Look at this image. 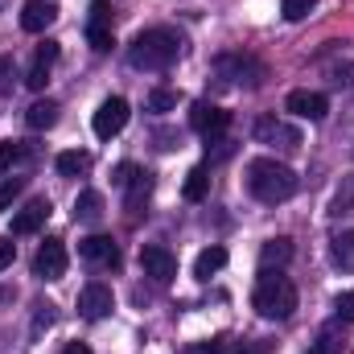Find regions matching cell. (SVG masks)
Listing matches in <instances>:
<instances>
[{
	"label": "cell",
	"mask_w": 354,
	"mask_h": 354,
	"mask_svg": "<svg viewBox=\"0 0 354 354\" xmlns=\"http://www.w3.org/2000/svg\"><path fill=\"white\" fill-rule=\"evenodd\" d=\"M181 33L177 29H165V25H157V29H145V33H136L132 37V46H128V62L136 66V71H169L177 58H181Z\"/></svg>",
	"instance_id": "cell-1"
},
{
	"label": "cell",
	"mask_w": 354,
	"mask_h": 354,
	"mask_svg": "<svg viewBox=\"0 0 354 354\" xmlns=\"http://www.w3.org/2000/svg\"><path fill=\"white\" fill-rule=\"evenodd\" d=\"M297 174L288 169V165H280V161H272V157H260V161H252L248 165V189H252V198L256 202H264V206H276V202H288L292 194H297Z\"/></svg>",
	"instance_id": "cell-2"
},
{
	"label": "cell",
	"mask_w": 354,
	"mask_h": 354,
	"mask_svg": "<svg viewBox=\"0 0 354 354\" xmlns=\"http://www.w3.org/2000/svg\"><path fill=\"white\" fill-rule=\"evenodd\" d=\"M252 305H256L260 317L284 322V317H292V309H297V284H292L288 276H280V272H264V276L256 280Z\"/></svg>",
	"instance_id": "cell-3"
},
{
	"label": "cell",
	"mask_w": 354,
	"mask_h": 354,
	"mask_svg": "<svg viewBox=\"0 0 354 354\" xmlns=\"http://www.w3.org/2000/svg\"><path fill=\"white\" fill-rule=\"evenodd\" d=\"M189 128L202 136V140H214V136H227V128H231V111L227 107H218V103H194L189 107Z\"/></svg>",
	"instance_id": "cell-4"
},
{
	"label": "cell",
	"mask_w": 354,
	"mask_h": 354,
	"mask_svg": "<svg viewBox=\"0 0 354 354\" xmlns=\"http://www.w3.org/2000/svg\"><path fill=\"white\" fill-rule=\"evenodd\" d=\"M128 115H132V111H128V99L111 95V99H103V103H99V111H95L91 128H95V136H99V140H111V136H120V132H124Z\"/></svg>",
	"instance_id": "cell-5"
},
{
	"label": "cell",
	"mask_w": 354,
	"mask_h": 354,
	"mask_svg": "<svg viewBox=\"0 0 354 354\" xmlns=\"http://www.w3.org/2000/svg\"><path fill=\"white\" fill-rule=\"evenodd\" d=\"M140 268H145L149 280L169 284V280L177 276V256L169 252V248H161V243H145V248H140Z\"/></svg>",
	"instance_id": "cell-6"
},
{
	"label": "cell",
	"mask_w": 354,
	"mask_h": 354,
	"mask_svg": "<svg viewBox=\"0 0 354 354\" xmlns=\"http://www.w3.org/2000/svg\"><path fill=\"white\" fill-rule=\"evenodd\" d=\"M33 276H41V280H62V276H66V248H62V239H46V243L37 248V256H33Z\"/></svg>",
	"instance_id": "cell-7"
},
{
	"label": "cell",
	"mask_w": 354,
	"mask_h": 354,
	"mask_svg": "<svg viewBox=\"0 0 354 354\" xmlns=\"http://www.w3.org/2000/svg\"><path fill=\"white\" fill-rule=\"evenodd\" d=\"M284 111H292L297 120H326V111H330V99L322 95V91H288V99H284Z\"/></svg>",
	"instance_id": "cell-8"
},
{
	"label": "cell",
	"mask_w": 354,
	"mask_h": 354,
	"mask_svg": "<svg viewBox=\"0 0 354 354\" xmlns=\"http://www.w3.org/2000/svg\"><path fill=\"white\" fill-rule=\"evenodd\" d=\"M111 309H115V297H111V288H107V284L91 280L87 288L79 292V313H83L87 322H103Z\"/></svg>",
	"instance_id": "cell-9"
},
{
	"label": "cell",
	"mask_w": 354,
	"mask_h": 354,
	"mask_svg": "<svg viewBox=\"0 0 354 354\" xmlns=\"http://www.w3.org/2000/svg\"><path fill=\"white\" fill-rule=\"evenodd\" d=\"M79 256L95 268H120V248L111 235H87L79 239Z\"/></svg>",
	"instance_id": "cell-10"
},
{
	"label": "cell",
	"mask_w": 354,
	"mask_h": 354,
	"mask_svg": "<svg viewBox=\"0 0 354 354\" xmlns=\"http://www.w3.org/2000/svg\"><path fill=\"white\" fill-rule=\"evenodd\" d=\"M256 140H260V145H280V149H297V145H301V132L288 128V124L276 120V115H264V120H256Z\"/></svg>",
	"instance_id": "cell-11"
},
{
	"label": "cell",
	"mask_w": 354,
	"mask_h": 354,
	"mask_svg": "<svg viewBox=\"0 0 354 354\" xmlns=\"http://www.w3.org/2000/svg\"><path fill=\"white\" fill-rule=\"evenodd\" d=\"M46 218H50V198H33L12 214V235H33L46 227Z\"/></svg>",
	"instance_id": "cell-12"
},
{
	"label": "cell",
	"mask_w": 354,
	"mask_h": 354,
	"mask_svg": "<svg viewBox=\"0 0 354 354\" xmlns=\"http://www.w3.org/2000/svg\"><path fill=\"white\" fill-rule=\"evenodd\" d=\"M54 21H58V4L54 0H29L21 8V29L25 33H46Z\"/></svg>",
	"instance_id": "cell-13"
},
{
	"label": "cell",
	"mask_w": 354,
	"mask_h": 354,
	"mask_svg": "<svg viewBox=\"0 0 354 354\" xmlns=\"http://www.w3.org/2000/svg\"><path fill=\"white\" fill-rule=\"evenodd\" d=\"M288 260H292V239L288 235H276V239H268L264 248H260V268L264 272H272V268L280 272Z\"/></svg>",
	"instance_id": "cell-14"
},
{
	"label": "cell",
	"mask_w": 354,
	"mask_h": 354,
	"mask_svg": "<svg viewBox=\"0 0 354 354\" xmlns=\"http://www.w3.org/2000/svg\"><path fill=\"white\" fill-rule=\"evenodd\" d=\"M149 194H153V174H149V169H136V177L124 185V206L136 214V210L149 202Z\"/></svg>",
	"instance_id": "cell-15"
},
{
	"label": "cell",
	"mask_w": 354,
	"mask_h": 354,
	"mask_svg": "<svg viewBox=\"0 0 354 354\" xmlns=\"http://www.w3.org/2000/svg\"><path fill=\"white\" fill-rule=\"evenodd\" d=\"M25 124H29L33 132H46V128H54V124H58V103H54V99H37V103L25 111Z\"/></svg>",
	"instance_id": "cell-16"
},
{
	"label": "cell",
	"mask_w": 354,
	"mask_h": 354,
	"mask_svg": "<svg viewBox=\"0 0 354 354\" xmlns=\"http://www.w3.org/2000/svg\"><path fill=\"white\" fill-rule=\"evenodd\" d=\"M33 161V145L29 140H4L0 145V169H17Z\"/></svg>",
	"instance_id": "cell-17"
},
{
	"label": "cell",
	"mask_w": 354,
	"mask_h": 354,
	"mask_svg": "<svg viewBox=\"0 0 354 354\" xmlns=\"http://www.w3.org/2000/svg\"><path fill=\"white\" fill-rule=\"evenodd\" d=\"M223 268H227V248L214 243V248H206V252L194 260V276H198V280H210V276L223 272Z\"/></svg>",
	"instance_id": "cell-18"
},
{
	"label": "cell",
	"mask_w": 354,
	"mask_h": 354,
	"mask_svg": "<svg viewBox=\"0 0 354 354\" xmlns=\"http://www.w3.org/2000/svg\"><path fill=\"white\" fill-rule=\"evenodd\" d=\"M206 189H210V174H206V165H194V169L185 174V181H181V198H185V202H202Z\"/></svg>",
	"instance_id": "cell-19"
},
{
	"label": "cell",
	"mask_w": 354,
	"mask_h": 354,
	"mask_svg": "<svg viewBox=\"0 0 354 354\" xmlns=\"http://www.w3.org/2000/svg\"><path fill=\"white\" fill-rule=\"evenodd\" d=\"M99 214H103V194L99 189H83L75 198V218L79 223H99Z\"/></svg>",
	"instance_id": "cell-20"
},
{
	"label": "cell",
	"mask_w": 354,
	"mask_h": 354,
	"mask_svg": "<svg viewBox=\"0 0 354 354\" xmlns=\"http://www.w3.org/2000/svg\"><path fill=\"white\" fill-rule=\"evenodd\" d=\"M330 260H334V268H342V272H354V231L334 235V243H330Z\"/></svg>",
	"instance_id": "cell-21"
},
{
	"label": "cell",
	"mask_w": 354,
	"mask_h": 354,
	"mask_svg": "<svg viewBox=\"0 0 354 354\" xmlns=\"http://www.w3.org/2000/svg\"><path fill=\"white\" fill-rule=\"evenodd\" d=\"M58 174L62 177H79L91 169V153H83V149H71V153H58Z\"/></svg>",
	"instance_id": "cell-22"
},
{
	"label": "cell",
	"mask_w": 354,
	"mask_h": 354,
	"mask_svg": "<svg viewBox=\"0 0 354 354\" xmlns=\"http://www.w3.org/2000/svg\"><path fill=\"white\" fill-rule=\"evenodd\" d=\"M87 41L95 54H107L111 46H115V37H111V29L107 25H87Z\"/></svg>",
	"instance_id": "cell-23"
},
{
	"label": "cell",
	"mask_w": 354,
	"mask_h": 354,
	"mask_svg": "<svg viewBox=\"0 0 354 354\" xmlns=\"http://www.w3.org/2000/svg\"><path fill=\"white\" fill-rule=\"evenodd\" d=\"M313 8H317V0H280V12H284V21H305Z\"/></svg>",
	"instance_id": "cell-24"
},
{
	"label": "cell",
	"mask_w": 354,
	"mask_h": 354,
	"mask_svg": "<svg viewBox=\"0 0 354 354\" xmlns=\"http://www.w3.org/2000/svg\"><path fill=\"white\" fill-rule=\"evenodd\" d=\"M174 107H177V91L169 87L149 91V111H174Z\"/></svg>",
	"instance_id": "cell-25"
},
{
	"label": "cell",
	"mask_w": 354,
	"mask_h": 354,
	"mask_svg": "<svg viewBox=\"0 0 354 354\" xmlns=\"http://www.w3.org/2000/svg\"><path fill=\"white\" fill-rule=\"evenodd\" d=\"M25 189V177H8L4 185H0V210H8L12 202H17V194Z\"/></svg>",
	"instance_id": "cell-26"
},
{
	"label": "cell",
	"mask_w": 354,
	"mask_h": 354,
	"mask_svg": "<svg viewBox=\"0 0 354 354\" xmlns=\"http://www.w3.org/2000/svg\"><path fill=\"white\" fill-rule=\"evenodd\" d=\"M46 83H50V66L33 62V66H29V75H25V87H29V91H46Z\"/></svg>",
	"instance_id": "cell-27"
},
{
	"label": "cell",
	"mask_w": 354,
	"mask_h": 354,
	"mask_svg": "<svg viewBox=\"0 0 354 354\" xmlns=\"http://www.w3.org/2000/svg\"><path fill=\"white\" fill-rule=\"evenodd\" d=\"M334 313H338V322H354V292H338L334 297Z\"/></svg>",
	"instance_id": "cell-28"
},
{
	"label": "cell",
	"mask_w": 354,
	"mask_h": 354,
	"mask_svg": "<svg viewBox=\"0 0 354 354\" xmlns=\"http://www.w3.org/2000/svg\"><path fill=\"white\" fill-rule=\"evenodd\" d=\"M185 354H223V338H210V342H189Z\"/></svg>",
	"instance_id": "cell-29"
},
{
	"label": "cell",
	"mask_w": 354,
	"mask_h": 354,
	"mask_svg": "<svg viewBox=\"0 0 354 354\" xmlns=\"http://www.w3.org/2000/svg\"><path fill=\"white\" fill-rule=\"evenodd\" d=\"M37 62H41V66H54V62H58V41H41V46H37Z\"/></svg>",
	"instance_id": "cell-30"
},
{
	"label": "cell",
	"mask_w": 354,
	"mask_h": 354,
	"mask_svg": "<svg viewBox=\"0 0 354 354\" xmlns=\"http://www.w3.org/2000/svg\"><path fill=\"white\" fill-rule=\"evenodd\" d=\"M132 177H136V165H132V161H124V165H115V174H111V181H115V185L124 189V185H128Z\"/></svg>",
	"instance_id": "cell-31"
},
{
	"label": "cell",
	"mask_w": 354,
	"mask_h": 354,
	"mask_svg": "<svg viewBox=\"0 0 354 354\" xmlns=\"http://www.w3.org/2000/svg\"><path fill=\"white\" fill-rule=\"evenodd\" d=\"M8 87H12V58L0 54V95H4Z\"/></svg>",
	"instance_id": "cell-32"
},
{
	"label": "cell",
	"mask_w": 354,
	"mask_h": 354,
	"mask_svg": "<svg viewBox=\"0 0 354 354\" xmlns=\"http://www.w3.org/2000/svg\"><path fill=\"white\" fill-rule=\"evenodd\" d=\"M12 260H17V248H12V243L4 239V243H0V272H4V268L12 264Z\"/></svg>",
	"instance_id": "cell-33"
},
{
	"label": "cell",
	"mask_w": 354,
	"mask_h": 354,
	"mask_svg": "<svg viewBox=\"0 0 354 354\" xmlns=\"http://www.w3.org/2000/svg\"><path fill=\"white\" fill-rule=\"evenodd\" d=\"M223 354H252L243 342H231V338H223Z\"/></svg>",
	"instance_id": "cell-34"
},
{
	"label": "cell",
	"mask_w": 354,
	"mask_h": 354,
	"mask_svg": "<svg viewBox=\"0 0 354 354\" xmlns=\"http://www.w3.org/2000/svg\"><path fill=\"white\" fill-rule=\"evenodd\" d=\"M54 322V313H50V305H41V313H37V322H33V330H41V326H50Z\"/></svg>",
	"instance_id": "cell-35"
},
{
	"label": "cell",
	"mask_w": 354,
	"mask_h": 354,
	"mask_svg": "<svg viewBox=\"0 0 354 354\" xmlns=\"http://www.w3.org/2000/svg\"><path fill=\"white\" fill-rule=\"evenodd\" d=\"M62 354H91V346H87V342H71Z\"/></svg>",
	"instance_id": "cell-36"
},
{
	"label": "cell",
	"mask_w": 354,
	"mask_h": 354,
	"mask_svg": "<svg viewBox=\"0 0 354 354\" xmlns=\"http://www.w3.org/2000/svg\"><path fill=\"white\" fill-rule=\"evenodd\" d=\"M313 354H322V351H313Z\"/></svg>",
	"instance_id": "cell-37"
}]
</instances>
